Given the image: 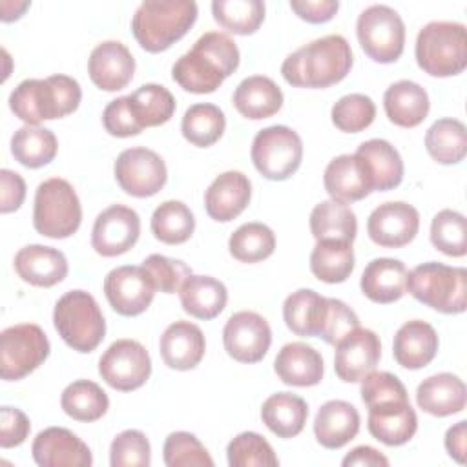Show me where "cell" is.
Returning a JSON list of instances; mask_svg holds the SVG:
<instances>
[{"instance_id":"cell-11","label":"cell","mask_w":467,"mask_h":467,"mask_svg":"<svg viewBox=\"0 0 467 467\" xmlns=\"http://www.w3.org/2000/svg\"><path fill=\"white\" fill-rule=\"evenodd\" d=\"M49 339L35 323L13 325L0 334V376L18 381L38 368L49 356Z\"/></svg>"},{"instance_id":"cell-5","label":"cell","mask_w":467,"mask_h":467,"mask_svg":"<svg viewBox=\"0 0 467 467\" xmlns=\"http://www.w3.org/2000/svg\"><path fill=\"white\" fill-rule=\"evenodd\" d=\"M405 290L441 314H462L467 308V270L429 261L407 272Z\"/></svg>"},{"instance_id":"cell-29","label":"cell","mask_w":467,"mask_h":467,"mask_svg":"<svg viewBox=\"0 0 467 467\" xmlns=\"http://www.w3.org/2000/svg\"><path fill=\"white\" fill-rule=\"evenodd\" d=\"M358 409L343 400L323 403L314 420V434L325 449H341L359 432Z\"/></svg>"},{"instance_id":"cell-15","label":"cell","mask_w":467,"mask_h":467,"mask_svg":"<svg viewBox=\"0 0 467 467\" xmlns=\"http://www.w3.org/2000/svg\"><path fill=\"white\" fill-rule=\"evenodd\" d=\"M104 294L117 314L133 317L148 310L155 297V285L142 265H126L113 268L106 275Z\"/></svg>"},{"instance_id":"cell-60","label":"cell","mask_w":467,"mask_h":467,"mask_svg":"<svg viewBox=\"0 0 467 467\" xmlns=\"http://www.w3.org/2000/svg\"><path fill=\"white\" fill-rule=\"evenodd\" d=\"M465 441H467V421L462 420L447 429L445 432V449L451 458L458 463L465 462Z\"/></svg>"},{"instance_id":"cell-54","label":"cell","mask_w":467,"mask_h":467,"mask_svg":"<svg viewBox=\"0 0 467 467\" xmlns=\"http://www.w3.org/2000/svg\"><path fill=\"white\" fill-rule=\"evenodd\" d=\"M356 327H359V317L356 316V312L341 299L328 297L327 317L319 337L328 345H336L343 336H347Z\"/></svg>"},{"instance_id":"cell-36","label":"cell","mask_w":467,"mask_h":467,"mask_svg":"<svg viewBox=\"0 0 467 467\" xmlns=\"http://www.w3.org/2000/svg\"><path fill=\"white\" fill-rule=\"evenodd\" d=\"M308 405L306 401L292 392H277L265 400L261 407L263 423L277 438H294L297 436L306 423Z\"/></svg>"},{"instance_id":"cell-28","label":"cell","mask_w":467,"mask_h":467,"mask_svg":"<svg viewBox=\"0 0 467 467\" xmlns=\"http://www.w3.org/2000/svg\"><path fill=\"white\" fill-rule=\"evenodd\" d=\"M274 370L277 378L292 387H314L323 379L321 354L301 341H292L281 347L275 356Z\"/></svg>"},{"instance_id":"cell-43","label":"cell","mask_w":467,"mask_h":467,"mask_svg":"<svg viewBox=\"0 0 467 467\" xmlns=\"http://www.w3.org/2000/svg\"><path fill=\"white\" fill-rule=\"evenodd\" d=\"M151 234L164 244H182L195 230V217L182 201H164L151 213Z\"/></svg>"},{"instance_id":"cell-61","label":"cell","mask_w":467,"mask_h":467,"mask_svg":"<svg viewBox=\"0 0 467 467\" xmlns=\"http://www.w3.org/2000/svg\"><path fill=\"white\" fill-rule=\"evenodd\" d=\"M29 7V2H9V0H4L2 2V20L4 22H11V20H16L24 15V11Z\"/></svg>"},{"instance_id":"cell-39","label":"cell","mask_w":467,"mask_h":467,"mask_svg":"<svg viewBox=\"0 0 467 467\" xmlns=\"http://www.w3.org/2000/svg\"><path fill=\"white\" fill-rule=\"evenodd\" d=\"M58 150L57 137L51 130L40 126H22L11 137V153L26 168H42L49 164Z\"/></svg>"},{"instance_id":"cell-51","label":"cell","mask_w":467,"mask_h":467,"mask_svg":"<svg viewBox=\"0 0 467 467\" xmlns=\"http://www.w3.org/2000/svg\"><path fill=\"white\" fill-rule=\"evenodd\" d=\"M151 462V447L144 432L128 429L117 434L109 445L111 467H148Z\"/></svg>"},{"instance_id":"cell-32","label":"cell","mask_w":467,"mask_h":467,"mask_svg":"<svg viewBox=\"0 0 467 467\" xmlns=\"http://www.w3.org/2000/svg\"><path fill=\"white\" fill-rule=\"evenodd\" d=\"M383 108L389 120L400 128H416L429 115V95L412 80H398L385 89Z\"/></svg>"},{"instance_id":"cell-42","label":"cell","mask_w":467,"mask_h":467,"mask_svg":"<svg viewBox=\"0 0 467 467\" xmlns=\"http://www.w3.org/2000/svg\"><path fill=\"white\" fill-rule=\"evenodd\" d=\"M224 128H226V119L223 109L210 102L190 106L184 111V117L181 122L182 137L197 148H208L215 144L223 137Z\"/></svg>"},{"instance_id":"cell-56","label":"cell","mask_w":467,"mask_h":467,"mask_svg":"<svg viewBox=\"0 0 467 467\" xmlns=\"http://www.w3.org/2000/svg\"><path fill=\"white\" fill-rule=\"evenodd\" d=\"M31 423L29 418L16 407L0 409V447L11 449L18 447L29 436Z\"/></svg>"},{"instance_id":"cell-25","label":"cell","mask_w":467,"mask_h":467,"mask_svg":"<svg viewBox=\"0 0 467 467\" xmlns=\"http://www.w3.org/2000/svg\"><path fill=\"white\" fill-rule=\"evenodd\" d=\"M368 432L389 447L407 443L418 431V416L409 400L389 401L368 409Z\"/></svg>"},{"instance_id":"cell-12","label":"cell","mask_w":467,"mask_h":467,"mask_svg":"<svg viewBox=\"0 0 467 467\" xmlns=\"http://www.w3.org/2000/svg\"><path fill=\"white\" fill-rule=\"evenodd\" d=\"M99 374L111 389L130 392L148 381L151 359L139 341L117 339L100 356Z\"/></svg>"},{"instance_id":"cell-38","label":"cell","mask_w":467,"mask_h":467,"mask_svg":"<svg viewBox=\"0 0 467 467\" xmlns=\"http://www.w3.org/2000/svg\"><path fill=\"white\" fill-rule=\"evenodd\" d=\"M427 153L440 164H458L467 155L465 124L458 119H438L425 133Z\"/></svg>"},{"instance_id":"cell-55","label":"cell","mask_w":467,"mask_h":467,"mask_svg":"<svg viewBox=\"0 0 467 467\" xmlns=\"http://www.w3.org/2000/svg\"><path fill=\"white\" fill-rule=\"evenodd\" d=\"M102 124L106 131L113 137H133L142 131L140 124L137 122L131 108H130V99L119 97L111 100L102 113Z\"/></svg>"},{"instance_id":"cell-35","label":"cell","mask_w":467,"mask_h":467,"mask_svg":"<svg viewBox=\"0 0 467 467\" xmlns=\"http://www.w3.org/2000/svg\"><path fill=\"white\" fill-rule=\"evenodd\" d=\"M182 310L197 319L217 317L228 301L226 286L212 275H190L179 290Z\"/></svg>"},{"instance_id":"cell-33","label":"cell","mask_w":467,"mask_h":467,"mask_svg":"<svg viewBox=\"0 0 467 467\" xmlns=\"http://www.w3.org/2000/svg\"><path fill=\"white\" fill-rule=\"evenodd\" d=\"M407 268L400 259L378 257L372 259L361 274V292L374 303L389 305L403 297Z\"/></svg>"},{"instance_id":"cell-2","label":"cell","mask_w":467,"mask_h":467,"mask_svg":"<svg viewBox=\"0 0 467 467\" xmlns=\"http://www.w3.org/2000/svg\"><path fill=\"white\" fill-rule=\"evenodd\" d=\"M352 62L347 38L327 35L290 53L281 66V75L296 88H328L348 75Z\"/></svg>"},{"instance_id":"cell-30","label":"cell","mask_w":467,"mask_h":467,"mask_svg":"<svg viewBox=\"0 0 467 467\" xmlns=\"http://www.w3.org/2000/svg\"><path fill=\"white\" fill-rule=\"evenodd\" d=\"M323 184L327 193L334 201L345 204L361 201L372 192V186L359 159L348 153L337 155L327 164Z\"/></svg>"},{"instance_id":"cell-34","label":"cell","mask_w":467,"mask_h":467,"mask_svg":"<svg viewBox=\"0 0 467 467\" xmlns=\"http://www.w3.org/2000/svg\"><path fill=\"white\" fill-rule=\"evenodd\" d=\"M328 308V297L316 290L299 288L283 303V319L286 327L301 337H319Z\"/></svg>"},{"instance_id":"cell-10","label":"cell","mask_w":467,"mask_h":467,"mask_svg":"<svg viewBox=\"0 0 467 467\" xmlns=\"http://www.w3.org/2000/svg\"><path fill=\"white\" fill-rule=\"evenodd\" d=\"M252 162L268 181H285L297 171L303 159V142L288 126H268L252 142Z\"/></svg>"},{"instance_id":"cell-21","label":"cell","mask_w":467,"mask_h":467,"mask_svg":"<svg viewBox=\"0 0 467 467\" xmlns=\"http://www.w3.org/2000/svg\"><path fill=\"white\" fill-rule=\"evenodd\" d=\"M252 197V184L241 171H224L213 179L204 193L206 213L217 223L234 221L244 212Z\"/></svg>"},{"instance_id":"cell-47","label":"cell","mask_w":467,"mask_h":467,"mask_svg":"<svg viewBox=\"0 0 467 467\" xmlns=\"http://www.w3.org/2000/svg\"><path fill=\"white\" fill-rule=\"evenodd\" d=\"M431 243L436 250L451 257L467 254V223L456 210H440L431 223Z\"/></svg>"},{"instance_id":"cell-50","label":"cell","mask_w":467,"mask_h":467,"mask_svg":"<svg viewBox=\"0 0 467 467\" xmlns=\"http://www.w3.org/2000/svg\"><path fill=\"white\" fill-rule=\"evenodd\" d=\"M162 458L168 467H212L213 460L199 438L186 431L171 432L162 447Z\"/></svg>"},{"instance_id":"cell-24","label":"cell","mask_w":467,"mask_h":467,"mask_svg":"<svg viewBox=\"0 0 467 467\" xmlns=\"http://www.w3.org/2000/svg\"><path fill=\"white\" fill-rule=\"evenodd\" d=\"M159 350L162 361L173 370L195 368L206 350L202 330L190 321H175L161 336Z\"/></svg>"},{"instance_id":"cell-27","label":"cell","mask_w":467,"mask_h":467,"mask_svg":"<svg viewBox=\"0 0 467 467\" xmlns=\"http://www.w3.org/2000/svg\"><path fill=\"white\" fill-rule=\"evenodd\" d=\"M467 389L463 379L451 372H440L425 378L416 389L418 407L438 418L458 414L465 409Z\"/></svg>"},{"instance_id":"cell-17","label":"cell","mask_w":467,"mask_h":467,"mask_svg":"<svg viewBox=\"0 0 467 467\" xmlns=\"http://www.w3.org/2000/svg\"><path fill=\"white\" fill-rule=\"evenodd\" d=\"M334 370L341 381L358 383L376 370L381 358V343L370 328L356 327L336 345Z\"/></svg>"},{"instance_id":"cell-58","label":"cell","mask_w":467,"mask_h":467,"mask_svg":"<svg viewBox=\"0 0 467 467\" xmlns=\"http://www.w3.org/2000/svg\"><path fill=\"white\" fill-rule=\"evenodd\" d=\"M290 9L305 22L323 24L334 18L339 9L337 0H292Z\"/></svg>"},{"instance_id":"cell-14","label":"cell","mask_w":467,"mask_h":467,"mask_svg":"<svg viewBox=\"0 0 467 467\" xmlns=\"http://www.w3.org/2000/svg\"><path fill=\"white\" fill-rule=\"evenodd\" d=\"M224 350L239 363L261 361L272 343L268 321L252 310H241L228 317L223 328Z\"/></svg>"},{"instance_id":"cell-59","label":"cell","mask_w":467,"mask_h":467,"mask_svg":"<svg viewBox=\"0 0 467 467\" xmlns=\"http://www.w3.org/2000/svg\"><path fill=\"white\" fill-rule=\"evenodd\" d=\"M343 467H354V465H359V467H387L389 465V458L383 456L378 449L370 447V445H359V447H354L345 458H343Z\"/></svg>"},{"instance_id":"cell-22","label":"cell","mask_w":467,"mask_h":467,"mask_svg":"<svg viewBox=\"0 0 467 467\" xmlns=\"http://www.w3.org/2000/svg\"><path fill=\"white\" fill-rule=\"evenodd\" d=\"M13 265L22 281L42 288L58 285L66 279L69 270L66 255L60 250L44 244H27L20 248Z\"/></svg>"},{"instance_id":"cell-45","label":"cell","mask_w":467,"mask_h":467,"mask_svg":"<svg viewBox=\"0 0 467 467\" xmlns=\"http://www.w3.org/2000/svg\"><path fill=\"white\" fill-rule=\"evenodd\" d=\"M215 22L234 35H252L265 20V2L261 0H213Z\"/></svg>"},{"instance_id":"cell-52","label":"cell","mask_w":467,"mask_h":467,"mask_svg":"<svg viewBox=\"0 0 467 467\" xmlns=\"http://www.w3.org/2000/svg\"><path fill=\"white\" fill-rule=\"evenodd\" d=\"M142 268L150 274L155 290L164 294H175L181 290L182 283L192 275V268L181 261L161 254H151L142 261Z\"/></svg>"},{"instance_id":"cell-53","label":"cell","mask_w":467,"mask_h":467,"mask_svg":"<svg viewBox=\"0 0 467 467\" xmlns=\"http://www.w3.org/2000/svg\"><path fill=\"white\" fill-rule=\"evenodd\" d=\"M361 400L367 409L389 403V401H401L409 400L405 385L400 381L398 376L385 372V370H372L361 379Z\"/></svg>"},{"instance_id":"cell-26","label":"cell","mask_w":467,"mask_h":467,"mask_svg":"<svg viewBox=\"0 0 467 467\" xmlns=\"http://www.w3.org/2000/svg\"><path fill=\"white\" fill-rule=\"evenodd\" d=\"M440 339L432 325L421 319L403 323L394 334L392 354L398 365L403 368L418 370L427 367L438 352Z\"/></svg>"},{"instance_id":"cell-9","label":"cell","mask_w":467,"mask_h":467,"mask_svg":"<svg viewBox=\"0 0 467 467\" xmlns=\"http://www.w3.org/2000/svg\"><path fill=\"white\" fill-rule=\"evenodd\" d=\"M356 35L365 55L379 64L396 62L405 47L401 16L383 4H374L361 11L356 22Z\"/></svg>"},{"instance_id":"cell-40","label":"cell","mask_w":467,"mask_h":467,"mask_svg":"<svg viewBox=\"0 0 467 467\" xmlns=\"http://www.w3.org/2000/svg\"><path fill=\"white\" fill-rule=\"evenodd\" d=\"M310 232L316 241L339 239L352 243L358 234L356 213L345 202L321 201L310 213Z\"/></svg>"},{"instance_id":"cell-57","label":"cell","mask_w":467,"mask_h":467,"mask_svg":"<svg viewBox=\"0 0 467 467\" xmlns=\"http://www.w3.org/2000/svg\"><path fill=\"white\" fill-rule=\"evenodd\" d=\"M0 212L9 213L22 206L26 199V181L20 173L4 168L0 171Z\"/></svg>"},{"instance_id":"cell-18","label":"cell","mask_w":467,"mask_h":467,"mask_svg":"<svg viewBox=\"0 0 467 467\" xmlns=\"http://www.w3.org/2000/svg\"><path fill=\"white\" fill-rule=\"evenodd\" d=\"M420 230L418 210L403 201H389L372 210L367 221V234L372 243L383 248L409 244Z\"/></svg>"},{"instance_id":"cell-8","label":"cell","mask_w":467,"mask_h":467,"mask_svg":"<svg viewBox=\"0 0 467 467\" xmlns=\"http://www.w3.org/2000/svg\"><path fill=\"white\" fill-rule=\"evenodd\" d=\"M82 223V206L75 188L60 177L38 184L33 206L35 230L51 239L73 235Z\"/></svg>"},{"instance_id":"cell-3","label":"cell","mask_w":467,"mask_h":467,"mask_svg":"<svg viewBox=\"0 0 467 467\" xmlns=\"http://www.w3.org/2000/svg\"><path fill=\"white\" fill-rule=\"evenodd\" d=\"M82 99L80 84L67 75L26 78L9 95V108L29 126L73 113Z\"/></svg>"},{"instance_id":"cell-44","label":"cell","mask_w":467,"mask_h":467,"mask_svg":"<svg viewBox=\"0 0 467 467\" xmlns=\"http://www.w3.org/2000/svg\"><path fill=\"white\" fill-rule=\"evenodd\" d=\"M130 108L140 128L166 124L175 113V99L170 89L161 84H144L131 95Z\"/></svg>"},{"instance_id":"cell-49","label":"cell","mask_w":467,"mask_h":467,"mask_svg":"<svg viewBox=\"0 0 467 467\" xmlns=\"http://www.w3.org/2000/svg\"><path fill=\"white\" fill-rule=\"evenodd\" d=\"M332 124L345 133H359L374 122L376 104L368 95L350 93L341 97L330 111Z\"/></svg>"},{"instance_id":"cell-1","label":"cell","mask_w":467,"mask_h":467,"mask_svg":"<svg viewBox=\"0 0 467 467\" xmlns=\"http://www.w3.org/2000/svg\"><path fill=\"white\" fill-rule=\"evenodd\" d=\"M239 67L237 44L221 31H208L197 38L171 67L173 80L190 93H213L224 78Z\"/></svg>"},{"instance_id":"cell-19","label":"cell","mask_w":467,"mask_h":467,"mask_svg":"<svg viewBox=\"0 0 467 467\" xmlns=\"http://www.w3.org/2000/svg\"><path fill=\"white\" fill-rule=\"evenodd\" d=\"M31 454L40 467H89L93 463L89 447L64 427L40 431L33 440Z\"/></svg>"},{"instance_id":"cell-46","label":"cell","mask_w":467,"mask_h":467,"mask_svg":"<svg viewBox=\"0 0 467 467\" xmlns=\"http://www.w3.org/2000/svg\"><path fill=\"white\" fill-rule=\"evenodd\" d=\"M228 250L241 263H259L275 250V235L263 223H244L228 239Z\"/></svg>"},{"instance_id":"cell-6","label":"cell","mask_w":467,"mask_h":467,"mask_svg":"<svg viewBox=\"0 0 467 467\" xmlns=\"http://www.w3.org/2000/svg\"><path fill=\"white\" fill-rule=\"evenodd\" d=\"M416 62L431 77H452L467 66V31L460 22L436 20L416 38Z\"/></svg>"},{"instance_id":"cell-23","label":"cell","mask_w":467,"mask_h":467,"mask_svg":"<svg viewBox=\"0 0 467 467\" xmlns=\"http://www.w3.org/2000/svg\"><path fill=\"white\" fill-rule=\"evenodd\" d=\"M372 186V192H389L403 181V161L400 151L385 139H370L354 153Z\"/></svg>"},{"instance_id":"cell-37","label":"cell","mask_w":467,"mask_h":467,"mask_svg":"<svg viewBox=\"0 0 467 467\" xmlns=\"http://www.w3.org/2000/svg\"><path fill=\"white\" fill-rule=\"evenodd\" d=\"M312 274L328 285L343 283L354 270V248L348 241L321 239L310 254Z\"/></svg>"},{"instance_id":"cell-31","label":"cell","mask_w":467,"mask_h":467,"mask_svg":"<svg viewBox=\"0 0 467 467\" xmlns=\"http://www.w3.org/2000/svg\"><path fill=\"white\" fill-rule=\"evenodd\" d=\"M232 102L244 119L261 120L275 115L281 109L283 91L270 77L252 75L239 82Z\"/></svg>"},{"instance_id":"cell-4","label":"cell","mask_w":467,"mask_h":467,"mask_svg":"<svg viewBox=\"0 0 467 467\" xmlns=\"http://www.w3.org/2000/svg\"><path fill=\"white\" fill-rule=\"evenodd\" d=\"M195 20L193 0H146L131 18V33L142 49L161 53L181 40Z\"/></svg>"},{"instance_id":"cell-13","label":"cell","mask_w":467,"mask_h":467,"mask_svg":"<svg viewBox=\"0 0 467 467\" xmlns=\"http://www.w3.org/2000/svg\"><path fill=\"white\" fill-rule=\"evenodd\" d=\"M117 184L133 197H151L168 179V170L159 153L137 146L120 151L113 166Z\"/></svg>"},{"instance_id":"cell-41","label":"cell","mask_w":467,"mask_h":467,"mask_svg":"<svg viewBox=\"0 0 467 467\" xmlns=\"http://www.w3.org/2000/svg\"><path fill=\"white\" fill-rule=\"evenodd\" d=\"M60 407L69 418L89 423L100 420L108 412L109 400L95 381L77 379L62 390Z\"/></svg>"},{"instance_id":"cell-20","label":"cell","mask_w":467,"mask_h":467,"mask_svg":"<svg viewBox=\"0 0 467 467\" xmlns=\"http://www.w3.org/2000/svg\"><path fill=\"white\" fill-rule=\"evenodd\" d=\"M88 73L99 89L119 91L131 82L135 73V58L122 42L106 40L91 51Z\"/></svg>"},{"instance_id":"cell-48","label":"cell","mask_w":467,"mask_h":467,"mask_svg":"<svg viewBox=\"0 0 467 467\" xmlns=\"http://www.w3.org/2000/svg\"><path fill=\"white\" fill-rule=\"evenodd\" d=\"M230 467H277L272 445L257 432H241L226 447Z\"/></svg>"},{"instance_id":"cell-16","label":"cell","mask_w":467,"mask_h":467,"mask_svg":"<svg viewBox=\"0 0 467 467\" xmlns=\"http://www.w3.org/2000/svg\"><path fill=\"white\" fill-rule=\"evenodd\" d=\"M140 235L139 213L124 204L102 210L91 230V246L102 257H117L135 246Z\"/></svg>"},{"instance_id":"cell-7","label":"cell","mask_w":467,"mask_h":467,"mask_svg":"<svg viewBox=\"0 0 467 467\" xmlns=\"http://www.w3.org/2000/svg\"><path fill=\"white\" fill-rule=\"evenodd\" d=\"M53 325L67 347L93 352L104 339L106 321L95 297L86 290H69L55 303Z\"/></svg>"}]
</instances>
